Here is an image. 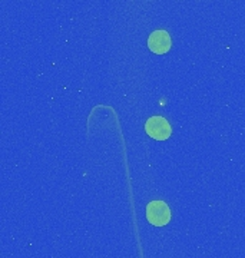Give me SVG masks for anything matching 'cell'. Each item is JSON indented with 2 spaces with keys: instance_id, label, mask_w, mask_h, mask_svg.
Returning a JSON list of instances; mask_svg holds the SVG:
<instances>
[{
  "instance_id": "cell-1",
  "label": "cell",
  "mask_w": 245,
  "mask_h": 258,
  "mask_svg": "<svg viewBox=\"0 0 245 258\" xmlns=\"http://www.w3.org/2000/svg\"><path fill=\"white\" fill-rule=\"evenodd\" d=\"M146 220L155 227H162L171 221V210L165 201H151L146 207Z\"/></svg>"
},
{
  "instance_id": "cell-2",
  "label": "cell",
  "mask_w": 245,
  "mask_h": 258,
  "mask_svg": "<svg viewBox=\"0 0 245 258\" xmlns=\"http://www.w3.org/2000/svg\"><path fill=\"white\" fill-rule=\"evenodd\" d=\"M145 131L151 138L156 139V141H165L172 134V128H171L169 122L162 116L149 118L145 123Z\"/></svg>"
},
{
  "instance_id": "cell-3",
  "label": "cell",
  "mask_w": 245,
  "mask_h": 258,
  "mask_svg": "<svg viewBox=\"0 0 245 258\" xmlns=\"http://www.w3.org/2000/svg\"><path fill=\"white\" fill-rule=\"evenodd\" d=\"M171 36L166 30L163 29H159V30H155L151 33V36L148 39V47L151 52H154L156 55H162V53H166L169 52L171 49Z\"/></svg>"
}]
</instances>
